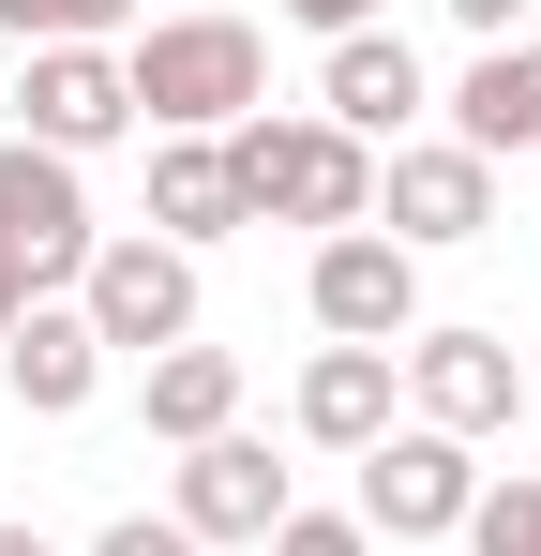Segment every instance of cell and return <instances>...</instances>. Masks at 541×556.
<instances>
[{
	"instance_id": "1",
	"label": "cell",
	"mask_w": 541,
	"mask_h": 556,
	"mask_svg": "<svg viewBox=\"0 0 541 556\" xmlns=\"http://www.w3.org/2000/svg\"><path fill=\"white\" fill-rule=\"evenodd\" d=\"M121 76H136L151 136H241L270 105V46H256V15H151L121 46Z\"/></svg>"
},
{
	"instance_id": "2",
	"label": "cell",
	"mask_w": 541,
	"mask_h": 556,
	"mask_svg": "<svg viewBox=\"0 0 541 556\" xmlns=\"http://www.w3.org/2000/svg\"><path fill=\"white\" fill-rule=\"evenodd\" d=\"M226 166H241V211H256V226H316V241H347V226H376V151H361L347 121H316V105H301V121H241V136H226Z\"/></svg>"
},
{
	"instance_id": "3",
	"label": "cell",
	"mask_w": 541,
	"mask_h": 556,
	"mask_svg": "<svg viewBox=\"0 0 541 556\" xmlns=\"http://www.w3.org/2000/svg\"><path fill=\"white\" fill-rule=\"evenodd\" d=\"M105 256V226H90V181L76 151H30V136H0V271L30 286V301H76V271Z\"/></svg>"
},
{
	"instance_id": "4",
	"label": "cell",
	"mask_w": 541,
	"mask_h": 556,
	"mask_svg": "<svg viewBox=\"0 0 541 556\" xmlns=\"http://www.w3.org/2000/svg\"><path fill=\"white\" fill-rule=\"evenodd\" d=\"M376 542H466V511H481V466H466V437H437V421H391L376 452H361V496H347Z\"/></svg>"
},
{
	"instance_id": "5",
	"label": "cell",
	"mask_w": 541,
	"mask_h": 556,
	"mask_svg": "<svg viewBox=\"0 0 541 556\" xmlns=\"http://www.w3.org/2000/svg\"><path fill=\"white\" fill-rule=\"evenodd\" d=\"M76 316L105 331V346L166 362V346H196V256H180V241H151V226H105V256L76 271Z\"/></svg>"
},
{
	"instance_id": "6",
	"label": "cell",
	"mask_w": 541,
	"mask_h": 556,
	"mask_svg": "<svg viewBox=\"0 0 541 556\" xmlns=\"http://www.w3.org/2000/svg\"><path fill=\"white\" fill-rule=\"evenodd\" d=\"M301 301H316L331 346H406V331H422V256H406L391 226H347V241H316Z\"/></svg>"
},
{
	"instance_id": "7",
	"label": "cell",
	"mask_w": 541,
	"mask_h": 556,
	"mask_svg": "<svg viewBox=\"0 0 541 556\" xmlns=\"http://www.w3.org/2000/svg\"><path fill=\"white\" fill-rule=\"evenodd\" d=\"M376 211H391V241H406V256H451V241H481V226H496V166H481L466 136H406V151L376 166Z\"/></svg>"
},
{
	"instance_id": "8",
	"label": "cell",
	"mask_w": 541,
	"mask_h": 556,
	"mask_svg": "<svg viewBox=\"0 0 541 556\" xmlns=\"http://www.w3.org/2000/svg\"><path fill=\"white\" fill-rule=\"evenodd\" d=\"M512 406H527L512 331H406V421H437V437H496Z\"/></svg>"
},
{
	"instance_id": "9",
	"label": "cell",
	"mask_w": 541,
	"mask_h": 556,
	"mask_svg": "<svg viewBox=\"0 0 541 556\" xmlns=\"http://www.w3.org/2000/svg\"><path fill=\"white\" fill-rule=\"evenodd\" d=\"M166 511L196 527V542H270L301 496H286L270 437H241V421H226V437H196V452H180V496H166Z\"/></svg>"
},
{
	"instance_id": "10",
	"label": "cell",
	"mask_w": 541,
	"mask_h": 556,
	"mask_svg": "<svg viewBox=\"0 0 541 556\" xmlns=\"http://www.w3.org/2000/svg\"><path fill=\"white\" fill-rule=\"evenodd\" d=\"M422 46H406V30H347V46H331V61H316V121H347L361 151H406V121H422Z\"/></svg>"
},
{
	"instance_id": "11",
	"label": "cell",
	"mask_w": 541,
	"mask_h": 556,
	"mask_svg": "<svg viewBox=\"0 0 541 556\" xmlns=\"http://www.w3.org/2000/svg\"><path fill=\"white\" fill-rule=\"evenodd\" d=\"M30 151H105V136H136V76H121V61H105V46H30Z\"/></svg>"
},
{
	"instance_id": "12",
	"label": "cell",
	"mask_w": 541,
	"mask_h": 556,
	"mask_svg": "<svg viewBox=\"0 0 541 556\" xmlns=\"http://www.w3.org/2000/svg\"><path fill=\"white\" fill-rule=\"evenodd\" d=\"M0 391H15L30 421H76L90 391H105V331H90L76 301H30V316L0 331Z\"/></svg>"
},
{
	"instance_id": "13",
	"label": "cell",
	"mask_w": 541,
	"mask_h": 556,
	"mask_svg": "<svg viewBox=\"0 0 541 556\" xmlns=\"http://www.w3.org/2000/svg\"><path fill=\"white\" fill-rule=\"evenodd\" d=\"M391 391H406V346H316L301 362V437L316 452H376L391 437Z\"/></svg>"
},
{
	"instance_id": "14",
	"label": "cell",
	"mask_w": 541,
	"mask_h": 556,
	"mask_svg": "<svg viewBox=\"0 0 541 556\" xmlns=\"http://www.w3.org/2000/svg\"><path fill=\"white\" fill-rule=\"evenodd\" d=\"M226 226H256L241 211V166H226V136H151V241H226Z\"/></svg>"
},
{
	"instance_id": "15",
	"label": "cell",
	"mask_w": 541,
	"mask_h": 556,
	"mask_svg": "<svg viewBox=\"0 0 541 556\" xmlns=\"http://www.w3.org/2000/svg\"><path fill=\"white\" fill-rule=\"evenodd\" d=\"M451 136L496 166V151H541V46H481L466 91H451Z\"/></svg>"
},
{
	"instance_id": "16",
	"label": "cell",
	"mask_w": 541,
	"mask_h": 556,
	"mask_svg": "<svg viewBox=\"0 0 541 556\" xmlns=\"http://www.w3.org/2000/svg\"><path fill=\"white\" fill-rule=\"evenodd\" d=\"M136 406H151L166 452H196V437L241 421V362H226V346H166V362H136Z\"/></svg>"
},
{
	"instance_id": "17",
	"label": "cell",
	"mask_w": 541,
	"mask_h": 556,
	"mask_svg": "<svg viewBox=\"0 0 541 556\" xmlns=\"http://www.w3.org/2000/svg\"><path fill=\"white\" fill-rule=\"evenodd\" d=\"M121 15H136V0H0V30H15V46H105Z\"/></svg>"
},
{
	"instance_id": "18",
	"label": "cell",
	"mask_w": 541,
	"mask_h": 556,
	"mask_svg": "<svg viewBox=\"0 0 541 556\" xmlns=\"http://www.w3.org/2000/svg\"><path fill=\"white\" fill-rule=\"evenodd\" d=\"M466 556H541V481H481V511H466Z\"/></svg>"
},
{
	"instance_id": "19",
	"label": "cell",
	"mask_w": 541,
	"mask_h": 556,
	"mask_svg": "<svg viewBox=\"0 0 541 556\" xmlns=\"http://www.w3.org/2000/svg\"><path fill=\"white\" fill-rule=\"evenodd\" d=\"M256 556H376V527H361V511H286Z\"/></svg>"
},
{
	"instance_id": "20",
	"label": "cell",
	"mask_w": 541,
	"mask_h": 556,
	"mask_svg": "<svg viewBox=\"0 0 541 556\" xmlns=\"http://www.w3.org/2000/svg\"><path fill=\"white\" fill-rule=\"evenodd\" d=\"M90 556H211V542H196L180 511H121V527H105V542H90Z\"/></svg>"
},
{
	"instance_id": "21",
	"label": "cell",
	"mask_w": 541,
	"mask_h": 556,
	"mask_svg": "<svg viewBox=\"0 0 541 556\" xmlns=\"http://www.w3.org/2000/svg\"><path fill=\"white\" fill-rule=\"evenodd\" d=\"M451 30H481V46H527V0H451Z\"/></svg>"
},
{
	"instance_id": "22",
	"label": "cell",
	"mask_w": 541,
	"mask_h": 556,
	"mask_svg": "<svg viewBox=\"0 0 541 556\" xmlns=\"http://www.w3.org/2000/svg\"><path fill=\"white\" fill-rule=\"evenodd\" d=\"M286 15H301L316 46H347V30H376V0H286Z\"/></svg>"
},
{
	"instance_id": "23",
	"label": "cell",
	"mask_w": 541,
	"mask_h": 556,
	"mask_svg": "<svg viewBox=\"0 0 541 556\" xmlns=\"http://www.w3.org/2000/svg\"><path fill=\"white\" fill-rule=\"evenodd\" d=\"M0 556H61V542H46V527H15V511H0Z\"/></svg>"
},
{
	"instance_id": "24",
	"label": "cell",
	"mask_w": 541,
	"mask_h": 556,
	"mask_svg": "<svg viewBox=\"0 0 541 556\" xmlns=\"http://www.w3.org/2000/svg\"><path fill=\"white\" fill-rule=\"evenodd\" d=\"M15 316H30V286H15V271H0V331H15Z\"/></svg>"
},
{
	"instance_id": "25",
	"label": "cell",
	"mask_w": 541,
	"mask_h": 556,
	"mask_svg": "<svg viewBox=\"0 0 541 556\" xmlns=\"http://www.w3.org/2000/svg\"><path fill=\"white\" fill-rule=\"evenodd\" d=\"M527 421H541V376H527Z\"/></svg>"
}]
</instances>
